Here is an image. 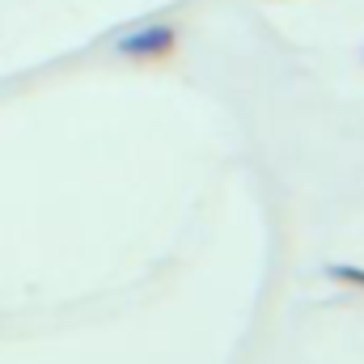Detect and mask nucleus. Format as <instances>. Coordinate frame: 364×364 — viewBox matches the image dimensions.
Returning a JSON list of instances; mask_svg holds the SVG:
<instances>
[{
  "mask_svg": "<svg viewBox=\"0 0 364 364\" xmlns=\"http://www.w3.org/2000/svg\"><path fill=\"white\" fill-rule=\"evenodd\" d=\"M322 275H326L331 284H343V288H356V292H364V267H356V263H326V267H322Z\"/></svg>",
  "mask_w": 364,
  "mask_h": 364,
  "instance_id": "obj_2",
  "label": "nucleus"
},
{
  "mask_svg": "<svg viewBox=\"0 0 364 364\" xmlns=\"http://www.w3.org/2000/svg\"><path fill=\"white\" fill-rule=\"evenodd\" d=\"M114 51L123 60H140V64H161L178 51V26L170 21H149V26H136L127 34L114 38Z\"/></svg>",
  "mask_w": 364,
  "mask_h": 364,
  "instance_id": "obj_1",
  "label": "nucleus"
}]
</instances>
